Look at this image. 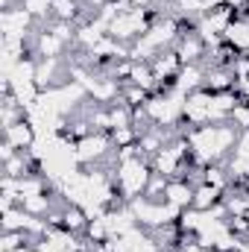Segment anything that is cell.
<instances>
[{"mask_svg":"<svg viewBox=\"0 0 249 252\" xmlns=\"http://www.w3.org/2000/svg\"><path fill=\"white\" fill-rule=\"evenodd\" d=\"M238 138H241V129L232 121H214L205 126H193L187 132V144L202 167L205 164H226Z\"/></svg>","mask_w":249,"mask_h":252,"instance_id":"obj_1","label":"cell"},{"mask_svg":"<svg viewBox=\"0 0 249 252\" xmlns=\"http://www.w3.org/2000/svg\"><path fill=\"white\" fill-rule=\"evenodd\" d=\"M115 161H118V164H115L112 179H115V185L121 190V196H124L126 202L144 196L150 179H153V164H150V158H144V156H129V158H115Z\"/></svg>","mask_w":249,"mask_h":252,"instance_id":"obj_2","label":"cell"},{"mask_svg":"<svg viewBox=\"0 0 249 252\" xmlns=\"http://www.w3.org/2000/svg\"><path fill=\"white\" fill-rule=\"evenodd\" d=\"M132 214H135V223L147 232H158L164 226H170L173 220H179V208H173L167 199H150V196H138L129 202Z\"/></svg>","mask_w":249,"mask_h":252,"instance_id":"obj_3","label":"cell"},{"mask_svg":"<svg viewBox=\"0 0 249 252\" xmlns=\"http://www.w3.org/2000/svg\"><path fill=\"white\" fill-rule=\"evenodd\" d=\"M115 153V141H112V132H91L85 138H79L73 144V156L82 167H91V164H103L109 161Z\"/></svg>","mask_w":249,"mask_h":252,"instance_id":"obj_4","label":"cell"},{"mask_svg":"<svg viewBox=\"0 0 249 252\" xmlns=\"http://www.w3.org/2000/svg\"><path fill=\"white\" fill-rule=\"evenodd\" d=\"M173 50L179 53L182 64H202L205 56H208V44H205V38L199 32H179Z\"/></svg>","mask_w":249,"mask_h":252,"instance_id":"obj_5","label":"cell"},{"mask_svg":"<svg viewBox=\"0 0 249 252\" xmlns=\"http://www.w3.org/2000/svg\"><path fill=\"white\" fill-rule=\"evenodd\" d=\"M226 167H229V173H232L235 182L249 185V132H241V138H238V144H235Z\"/></svg>","mask_w":249,"mask_h":252,"instance_id":"obj_6","label":"cell"},{"mask_svg":"<svg viewBox=\"0 0 249 252\" xmlns=\"http://www.w3.org/2000/svg\"><path fill=\"white\" fill-rule=\"evenodd\" d=\"M3 135H6V141H9L15 150H30V147H35L38 138H41V132L32 126L30 118H24V121H18V124H12V126H3Z\"/></svg>","mask_w":249,"mask_h":252,"instance_id":"obj_7","label":"cell"},{"mask_svg":"<svg viewBox=\"0 0 249 252\" xmlns=\"http://www.w3.org/2000/svg\"><path fill=\"white\" fill-rule=\"evenodd\" d=\"M193 182H187V179H170L167 182V190H164V199L173 205V208H179V211H187L190 205H193Z\"/></svg>","mask_w":249,"mask_h":252,"instance_id":"obj_8","label":"cell"},{"mask_svg":"<svg viewBox=\"0 0 249 252\" xmlns=\"http://www.w3.org/2000/svg\"><path fill=\"white\" fill-rule=\"evenodd\" d=\"M223 188H214V185H208V182H199L196 188H193V205L190 208H196V211H211V208H217L220 202H223Z\"/></svg>","mask_w":249,"mask_h":252,"instance_id":"obj_9","label":"cell"},{"mask_svg":"<svg viewBox=\"0 0 249 252\" xmlns=\"http://www.w3.org/2000/svg\"><path fill=\"white\" fill-rule=\"evenodd\" d=\"M223 38L235 47V50H241V53H249V21H241V18H235L232 24H229V30L223 32Z\"/></svg>","mask_w":249,"mask_h":252,"instance_id":"obj_10","label":"cell"},{"mask_svg":"<svg viewBox=\"0 0 249 252\" xmlns=\"http://www.w3.org/2000/svg\"><path fill=\"white\" fill-rule=\"evenodd\" d=\"M82 9H85L82 0H53V21L76 24L82 18Z\"/></svg>","mask_w":249,"mask_h":252,"instance_id":"obj_11","label":"cell"},{"mask_svg":"<svg viewBox=\"0 0 249 252\" xmlns=\"http://www.w3.org/2000/svg\"><path fill=\"white\" fill-rule=\"evenodd\" d=\"M21 6H24L38 24H50V21H53V0H21Z\"/></svg>","mask_w":249,"mask_h":252,"instance_id":"obj_12","label":"cell"},{"mask_svg":"<svg viewBox=\"0 0 249 252\" xmlns=\"http://www.w3.org/2000/svg\"><path fill=\"white\" fill-rule=\"evenodd\" d=\"M167 182H170V179H164V176L153 173V179H150V185H147V193H144V196H150V199H164Z\"/></svg>","mask_w":249,"mask_h":252,"instance_id":"obj_13","label":"cell"},{"mask_svg":"<svg viewBox=\"0 0 249 252\" xmlns=\"http://www.w3.org/2000/svg\"><path fill=\"white\" fill-rule=\"evenodd\" d=\"M226 3H229L235 12H238V9H244V6H249V0H226Z\"/></svg>","mask_w":249,"mask_h":252,"instance_id":"obj_14","label":"cell"},{"mask_svg":"<svg viewBox=\"0 0 249 252\" xmlns=\"http://www.w3.org/2000/svg\"><path fill=\"white\" fill-rule=\"evenodd\" d=\"M132 3H135V6H156L158 0H132Z\"/></svg>","mask_w":249,"mask_h":252,"instance_id":"obj_15","label":"cell"},{"mask_svg":"<svg viewBox=\"0 0 249 252\" xmlns=\"http://www.w3.org/2000/svg\"><path fill=\"white\" fill-rule=\"evenodd\" d=\"M82 3H88V6H94V9H100V6H103L106 0H82Z\"/></svg>","mask_w":249,"mask_h":252,"instance_id":"obj_16","label":"cell"}]
</instances>
